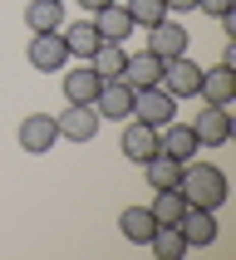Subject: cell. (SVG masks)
Here are the masks:
<instances>
[{"mask_svg": "<svg viewBox=\"0 0 236 260\" xmlns=\"http://www.w3.org/2000/svg\"><path fill=\"white\" fill-rule=\"evenodd\" d=\"M182 197H187V206H206V211H221L226 206V172L221 167H212V162H182Z\"/></svg>", "mask_w": 236, "mask_h": 260, "instance_id": "cell-1", "label": "cell"}, {"mask_svg": "<svg viewBox=\"0 0 236 260\" xmlns=\"http://www.w3.org/2000/svg\"><path fill=\"white\" fill-rule=\"evenodd\" d=\"M172 99H197V84H202V69L192 64L187 54H177V59H162V79H158Z\"/></svg>", "mask_w": 236, "mask_h": 260, "instance_id": "cell-6", "label": "cell"}, {"mask_svg": "<svg viewBox=\"0 0 236 260\" xmlns=\"http://www.w3.org/2000/svg\"><path fill=\"white\" fill-rule=\"evenodd\" d=\"M158 79H162V59L158 54H148V49L143 54H128V64H123V84L128 88H153Z\"/></svg>", "mask_w": 236, "mask_h": 260, "instance_id": "cell-16", "label": "cell"}, {"mask_svg": "<svg viewBox=\"0 0 236 260\" xmlns=\"http://www.w3.org/2000/svg\"><path fill=\"white\" fill-rule=\"evenodd\" d=\"M118 226H123V241H133V246H148V236L158 231V221H153L148 206H128V211L118 216Z\"/></svg>", "mask_w": 236, "mask_h": 260, "instance_id": "cell-21", "label": "cell"}, {"mask_svg": "<svg viewBox=\"0 0 236 260\" xmlns=\"http://www.w3.org/2000/svg\"><path fill=\"white\" fill-rule=\"evenodd\" d=\"M192 133H197V143H202V147H226V143H231V133H236L231 108L206 103L202 113H197V123H192Z\"/></svg>", "mask_w": 236, "mask_h": 260, "instance_id": "cell-4", "label": "cell"}, {"mask_svg": "<svg viewBox=\"0 0 236 260\" xmlns=\"http://www.w3.org/2000/svg\"><path fill=\"white\" fill-rule=\"evenodd\" d=\"M143 177H148L153 191H158V187H177V182H182V162L167 157V152H153V157L143 162Z\"/></svg>", "mask_w": 236, "mask_h": 260, "instance_id": "cell-20", "label": "cell"}, {"mask_svg": "<svg viewBox=\"0 0 236 260\" xmlns=\"http://www.w3.org/2000/svg\"><path fill=\"white\" fill-rule=\"evenodd\" d=\"M118 147H123L128 162L143 167V162L158 152V128H153V123H138V118H123V138H118Z\"/></svg>", "mask_w": 236, "mask_h": 260, "instance_id": "cell-8", "label": "cell"}, {"mask_svg": "<svg viewBox=\"0 0 236 260\" xmlns=\"http://www.w3.org/2000/svg\"><path fill=\"white\" fill-rule=\"evenodd\" d=\"M59 35H64V49H69V59H88L94 49H99V29H94V20H79V25H59Z\"/></svg>", "mask_w": 236, "mask_h": 260, "instance_id": "cell-19", "label": "cell"}, {"mask_svg": "<svg viewBox=\"0 0 236 260\" xmlns=\"http://www.w3.org/2000/svg\"><path fill=\"white\" fill-rule=\"evenodd\" d=\"M99 69H94V64H88V59H79V64H64V99L69 103H94V93H99Z\"/></svg>", "mask_w": 236, "mask_h": 260, "instance_id": "cell-11", "label": "cell"}, {"mask_svg": "<svg viewBox=\"0 0 236 260\" xmlns=\"http://www.w3.org/2000/svg\"><path fill=\"white\" fill-rule=\"evenodd\" d=\"M25 25L29 35H49V29L64 25V0H29L25 5Z\"/></svg>", "mask_w": 236, "mask_h": 260, "instance_id": "cell-17", "label": "cell"}, {"mask_svg": "<svg viewBox=\"0 0 236 260\" xmlns=\"http://www.w3.org/2000/svg\"><path fill=\"white\" fill-rule=\"evenodd\" d=\"M94 29H99V40H113V44H128V35L138 25H133V15H128V5H103V10H94Z\"/></svg>", "mask_w": 236, "mask_h": 260, "instance_id": "cell-15", "label": "cell"}, {"mask_svg": "<svg viewBox=\"0 0 236 260\" xmlns=\"http://www.w3.org/2000/svg\"><path fill=\"white\" fill-rule=\"evenodd\" d=\"M148 211H153V221H158V226H177V221H182V211H187V197H182V187H158Z\"/></svg>", "mask_w": 236, "mask_h": 260, "instance_id": "cell-18", "label": "cell"}, {"mask_svg": "<svg viewBox=\"0 0 236 260\" xmlns=\"http://www.w3.org/2000/svg\"><path fill=\"white\" fill-rule=\"evenodd\" d=\"M197 93H202V103H221V108H231V99H236V69H226V64L202 69Z\"/></svg>", "mask_w": 236, "mask_h": 260, "instance_id": "cell-14", "label": "cell"}, {"mask_svg": "<svg viewBox=\"0 0 236 260\" xmlns=\"http://www.w3.org/2000/svg\"><path fill=\"white\" fill-rule=\"evenodd\" d=\"M103 5H113V0H79V10H88V15H94V10H103Z\"/></svg>", "mask_w": 236, "mask_h": 260, "instance_id": "cell-27", "label": "cell"}, {"mask_svg": "<svg viewBox=\"0 0 236 260\" xmlns=\"http://www.w3.org/2000/svg\"><path fill=\"white\" fill-rule=\"evenodd\" d=\"M167 5V15H187V10H197V0H162Z\"/></svg>", "mask_w": 236, "mask_h": 260, "instance_id": "cell-26", "label": "cell"}, {"mask_svg": "<svg viewBox=\"0 0 236 260\" xmlns=\"http://www.w3.org/2000/svg\"><path fill=\"white\" fill-rule=\"evenodd\" d=\"M54 123H59V143H94V133H99L94 103H69L64 113H54Z\"/></svg>", "mask_w": 236, "mask_h": 260, "instance_id": "cell-5", "label": "cell"}, {"mask_svg": "<svg viewBox=\"0 0 236 260\" xmlns=\"http://www.w3.org/2000/svg\"><path fill=\"white\" fill-rule=\"evenodd\" d=\"M187 25H172V15L167 20H158V25L148 29V54H158V59H177V54H187Z\"/></svg>", "mask_w": 236, "mask_h": 260, "instance_id": "cell-9", "label": "cell"}, {"mask_svg": "<svg viewBox=\"0 0 236 260\" xmlns=\"http://www.w3.org/2000/svg\"><path fill=\"white\" fill-rule=\"evenodd\" d=\"M197 147H202V143H197L192 123H177V118H172V123H162V128H158V152H167V157L192 162V157H197Z\"/></svg>", "mask_w": 236, "mask_h": 260, "instance_id": "cell-12", "label": "cell"}, {"mask_svg": "<svg viewBox=\"0 0 236 260\" xmlns=\"http://www.w3.org/2000/svg\"><path fill=\"white\" fill-rule=\"evenodd\" d=\"M123 5H128V15H133L138 29H153L158 20H167V5H162V0H123Z\"/></svg>", "mask_w": 236, "mask_h": 260, "instance_id": "cell-24", "label": "cell"}, {"mask_svg": "<svg viewBox=\"0 0 236 260\" xmlns=\"http://www.w3.org/2000/svg\"><path fill=\"white\" fill-rule=\"evenodd\" d=\"M133 118H138V123H153V128H162V123H172V118H177V99H172L162 84H153V88H133Z\"/></svg>", "mask_w": 236, "mask_h": 260, "instance_id": "cell-2", "label": "cell"}, {"mask_svg": "<svg viewBox=\"0 0 236 260\" xmlns=\"http://www.w3.org/2000/svg\"><path fill=\"white\" fill-rule=\"evenodd\" d=\"M94 113H99V123H123V118H133V88L123 84V79H103L99 93H94Z\"/></svg>", "mask_w": 236, "mask_h": 260, "instance_id": "cell-3", "label": "cell"}, {"mask_svg": "<svg viewBox=\"0 0 236 260\" xmlns=\"http://www.w3.org/2000/svg\"><path fill=\"white\" fill-rule=\"evenodd\" d=\"M197 10H206L212 20H221V15H231V10H236V0H197Z\"/></svg>", "mask_w": 236, "mask_h": 260, "instance_id": "cell-25", "label": "cell"}, {"mask_svg": "<svg viewBox=\"0 0 236 260\" xmlns=\"http://www.w3.org/2000/svg\"><path fill=\"white\" fill-rule=\"evenodd\" d=\"M148 250H153L158 260H182V255H187V241H182L177 226H158V231L148 236Z\"/></svg>", "mask_w": 236, "mask_h": 260, "instance_id": "cell-23", "label": "cell"}, {"mask_svg": "<svg viewBox=\"0 0 236 260\" xmlns=\"http://www.w3.org/2000/svg\"><path fill=\"white\" fill-rule=\"evenodd\" d=\"M88 64L99 69V79H123V64H128V49L123 44H113V40H103L94 54H88Z\"/></svg>", "mask_w": 236, "mask_h": 260, "instance_id": "cell-22", "label": "cell"}, {"mask_svg": "<svg viewBox=\"0 0 236 260\" xmlns=\"http://www.w3.org/2000/svg\"><path fill=\"white\" fill-rule=\"evenodd\" d=\"M177 231H182L187 250L212 246V241H217V211H206V206H187V211H182V221H177Z\"/></svg>", "mask_w": 236, "mask_h": 260, "instance_id": "cell-10", "label": "cell"}, {"mask_svg": "<svg viewBox=\"0 0 236 260\" xmlns=\"http://www.w3.org/2000/svg\"><path fill=\"white\" fill-rule=\"evenodd\" d=\"M54 143H59L54 113H29L25 123H20V147H25V152H49Z\"/></svg>", "mask_w": 236, "mask_h": 260, "instance_id": "cell-13", "label": "cell"}, {"mask_svg": "<svg viewBox=\"0 0 236 260\" xmlns=\"http://www.w3.org/2000/svg\"><path fill=\"white\" fill-rule=\"evenodd\" d=\"M29 64L40 74H59L69 64V49H64V35L49 29V35H29Z\"/></svg>", "mask_w": 236, "mask_h": 260, "instance_id": "cell-7", "label": "cell"}]
</instances>
